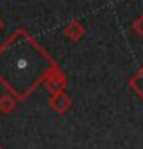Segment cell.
<instances>
[{
    "mask_svg": "<svg viewBox=\"0 0 143 149\" xmlns=\"http://www.w3.org/2000/svg\"><path fill=\"white\" fill-rule=\"evenodd\" d=\"M53 68H56L55 60L26 29H17L0 46V82L17 100L27 98Z\"/></svg>",
    "mask_w": 143,
    "mask_h": 149,
    "instance_id": "cell-1",
    "label": "cell"
},
{
    "mask_svg": "<svg viewBox=\"0 0 143 149\" xmlns=\"http://www.w3.org/2000/svg\"><path fill=\"white\" fill-rule=\"evenodd\" d=\"M129 86H131V89L134 93H136L140 98L143 100V68L134 74V77L131 78V82H129Z\"/></svg>",
    "mask_w": 143,
    "mask_h": 149,
    "instance_id": "cell-6",
    "label": "cell"
},
{
    "mask_svg": "<svg viewBox=\"0 0 143 149\" xmlns=\"http://www.w3.org/2000/svg\"><path fill=\"white\" fill-rule=\"evenodd\" d=\"M64 35H65L71 42H78L82 36L85 35V27H84V24H82L80 20H73V22H69V24L65 26Z\"/></svg>",
    "mask_w": 143,
    "mask_h": 149,
    "instance_id": "cell-4",
    "label": "cell"
},
{
    "mask_svg": "<svg viewBox=\"0 0 143 149\" xmlns=\"http://www.w3.org/2000/svg\"><path fill=\"white\" fill-rule=\"evenodd\" d=\"M4 27V22H2V18H0V29H2Z\"/></svg>",
    "mask_w": 143,
    "mask_h": 149,
    "instance_id": "cell-8",
    "label": "cell"
},
{
    "mask_svg": "<svg viewBox=\"0 0 143 149\" xmlns=\"http://www.w3.org/2000/svg\"><path fill=\"white\" fill-rule=\"evenodd\" d=\"M49 106H51V109H55L56 113L65 115L67 111L71 109V98H69V95H67L65 91L55 93L51 96V100H49Z\"/></svg>",
    "mask_w": 143,
    "mask_h": 149,
    "instance_id": "cell-3",
    "label": "cell"
},
{
    "mask_svg": "<svg viewBox=\"0 0 143 149\" xmlns=\"http://www.w3.org/2000/svg\"><path fill=\"white\" fill-rule=\"evenodd\" d=\"M15 106H17V98H15L13 95L6 93V95L0 96V113L2 115H9L15 109Z\"/></svg>",
    "mask_w": 143,
    "mask_h": 149,
    "instance_id": "cell-5",
    "label": "cell"
},
{
    "mask_svg": "<svg viewBox=\"0 0 143 149\" xmlns=\"http://www.w3.org/2000/svg\"><path fill=\"white\" fill-rule=\"evenodd\" d=\"M131 29H132V33H134V35L143 36V15H140V17L132 22V24H131Z\"/></svg>",
    "mask_w": 143,
    "mask_h": 149,
    "instance_id": "cell-7",
    "label": "cell"
},
{
    "mask_svg": "<svg viewBox=\"0 0 143 149\" xmlns=\"http://www.w3.org/2000/svg\"><path fill=\"white\" fill-rule=\"evenodd\" d=\"M0 149H2V146H0Z\"/></svg>",
    "mask_w": 143,
    "mask_h": 149,
    "instance_id": "cell-9",
    "label": "cell"
},
{
    "mask_svg": "<svg viewBox=\"0 0 143 149\" xmlns=\"http://www.w3.org/2000/svg\"><path fill=\"white\" fill-rule=\"evenodd\" d=\"M46 87L49 89V91L55 95V93H62L64 89H65V86H67V80H65V74H64V71L58 68H53L49 73H47V77H46Z\"/></svg>",
    "mask_w": 143,
    "mask_h": 149,
    "instance_id": "cell-2",
    "label": "cell"
}]
</instances>
